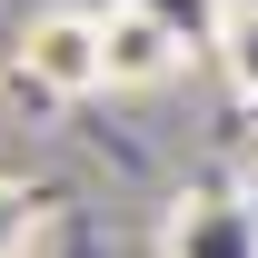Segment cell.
<instances>
[{
	"mask_svg": "<svg viewBox=\"0 0 258 258\" xmlns=\"http://www.w3.org/2000/svg\"><path fill=\"white\" fill-rule=\"evenodd\" d=\"M10 90H30V99H90V90H109V50H99V10H40L30 30H20Z\"/></svg>",
	"mask_w": 258,
	"mask_h": 258,
	"instance_id": "1",
	"label": "cell"
},
{
	"mask_svg": "<svg viewBox=\"0 0 258 258\" xmlns=\"http://www.w3.org/2000/svg\"><path fill=\"white\" fill-rule=\"evenodd\" d=\"M169 258H258V219L228 189H199V199H179V219H169Z\"/></svg>",
	"mask_w": 258,
	"mask_h": 258,
	"instance_id": "3",
	"label": "cell"
},
{
	"mask_svg": "<svg viewBox=\"0 0 258 258\" xmlns=\"http://www.w3.org/2000/svg\"><path fill=\"white\" fill-rule=\"evenodd\" d=\"M248 109H258V99H248Z\"/></svg>",
	"mask_w": 258,
	"mask_h": 258,
	"instance_id": "6",
	"label": "cell"
},
{
	"mask_svg": "<svg viewBox=\"0 0 258 258\" xmlns=\"http://www.w3.org/2000/svg\"><path fill=\"white\" fill-rule=\"evenodd\" d=\"M219 70H228V90L238 99H258V0H228V20H219Z\"/></svg>",
	"mask_w": 258,
	"mask_h": 258,
	"instance_id": "4",
	"label": "cell"
},
{
	"mask_svg": "<svg viewBox=\"0 0 258 258\" xmlns=\"http://www.w3.org/2000/svg\"><path fill=\"white\" fill-rule=\"evenodd\" d=\"M20 248H30V199L0 179V258H20Z\"/></svg>",
	"mask_w": 258,
	"mask_h": 258,
	"instance_id": "5",
	"label": "cell"
},
{
	"mask_svg": "<svg viewBox=\"0 0 258 258\" xmlns=\"http://www.w3.org/2000/svg\"><path fill=\"white\" fill-rule=\"evenodd\" d=\"M99 50H109V90H159L169 70L189 60V40L169 30L149 0H109L99 10Z\"/></svg>",
	"mask_w": 258,
	"mask_h": 258,
	"instance_id": "2",
	"label": "cell"
}]
</instances>
